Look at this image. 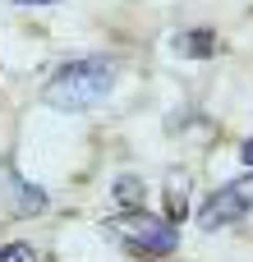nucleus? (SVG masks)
<instances>
[{"label":"nucleus","instance_id":"f257e3e1","mask_svg":"<svg viewBox=\"0 0 253 262\" xmlns=\"http://www.w3.org/2000/svg\"><path fill=\"white\" fill-rule=\"evenodd\" d=\"M115 88V60L111 55H83V60H69L60 64L46 88H41V101L51 111H65V115H83L92 106H101Z\"/></svg>","mask_w":253,"mask_h":262},{"label":"nucleus","instance_id":"f03ea898","mask_svg":"<svg viewBox=\"0 0 253 262\" xmlns=\"http://www.w3.org/2000/svg\"><path fill=\"white\" fill-rule=\"evenodd\" d=\"M106 235H115L120 244L138 249L143 258H166V253L180 249L175 221L152 216V212H143V207H138V212H124V216H111V221H106Z\"/></svg>","mask_w":253,"mask_h":262},{"label":"nucleus","instance_id":"7ed1b4c3","mask_svg":"<svg viewBox=\"0 0 253 262\" xmlns=\"http://www.w3.org/2000/svg\"><path fill=\"white\" fill-rule=\"evenodd\" d=\"M249 212H253V175H244V180H230V184L212 189V198L198 207V226L203 230H226V226L244 221Z\"/></svg>","mask_w":253,"mask_h":262},{"label":"nucleus","instance_id":"20e7f679","mask_svg":"<svg viewBox=\"0 0 253 262\" xmlns=\"http://www.w3.org/2000/svg\"><path fill=\"white\" fill-rule=\"evenodd\" d=\"M171 46H175L180 55H189V60H207V55L217 51V37H212L207 28H198V32H180Z\"/></svg>","mask_w":253,"mask_h":262},{"label":"nucleus","instance_id":"39448f33","mask_svg":"<svg viewBox=\"0 0 253 262\" xmlns=\"http://www.w3.org/2000/svg\"><path fill=\"white\" fill-rule=\"evenodd\" d=\"M111 198H115L124 212H138V207H143V198H147V184H143L138 175H120V180L111 184Z\"/></svg>","mask_w":253,"mask_h":262},{"label":"nucleus","instance_id":"423d86ee","mask_svg":"<svg viewBox=\"0 0 253 262\" xmlns=\"http://www.w3.org/2000/svg\"><path fill=\"white\" fill-rule=\"evenodd\" d=\"M189 216V175H171L166 180V221H184Z\"/></svg>","mask_w":253,"mask_h":262},{"label":"nucleus","instance_id":"0eeeda50","mask_svg":"<svg viewBox=\"0 0 253 262\" xmlns=\"http://www.w3.org/2000/svg\"><path fill=\"white\" fill-rule=\"evenodd\" d=\"M14 212H18V216H41V212H46V189H37V184H18V203H14Z\"/></svg>","mask_w":253,"mask_h":262},{"label":"nucleus","instance_id":"6e6552de","mask_svg":"<svg viewBox=\"0 0 253 262\" xmlns=\"http://www.w3.org/2000/svg\"><path fill=\"white\" fill-rule=\"evenodd\" d=\"M0 262H37V258H32L28 244H5V249H0Z\"/></svg>","mask_w":253,"mask_h":262},{"label":"nucleus","instance_id":"1a4fd4ad","mask_svg":"<svg viewBox=\"0 0 253 262\" xmlns=\"http://www.w3.org/2000/svg\"><path fill=\"white\" fill-rule=\"evenodd\" d=\"M240 152H244V166H253V138L244 143V147H240Z\"/></svg>","mask_w":253,"mask_h":262},{"label":"nucleus","instance_id":"9d476101","mask_svg":"<svg viewBox=\"0 0 253 262\" xmlns=\"http://www.w3.org/2000/svg\"><path fill=\"white\" fill-rule=\"evenodd\" d=\"M14 5H55V0H14Z\"/></svg>","mask_w":253,"mask_h":262}]
</instances>
